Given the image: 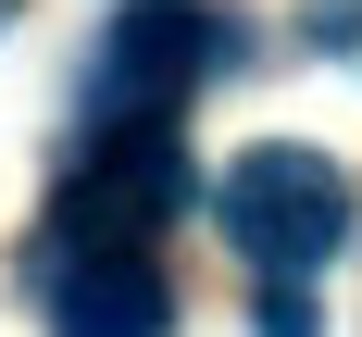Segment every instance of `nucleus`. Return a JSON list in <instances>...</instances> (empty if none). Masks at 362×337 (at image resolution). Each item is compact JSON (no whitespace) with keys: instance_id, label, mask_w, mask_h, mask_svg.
Listing matches in <instances>:
<instances>
[{"instance_id":"1","label":"nucleus","mask_w":362,"mask_h":337,"mask_svg":"<svg viewBox=\"0 0 362 337\" xmlns=\"http://www.w3.org/2000/svg\"><path fill=\"white\" fill-rule=\"evenodd\" d=\"M213 213H225V237H238L262 275H288V288H300V275L350 237V175H337L325 150H300V138H262V150L225 162Z\"/></svg>"},{"instance_id":"2","label":"nucleus","mask_w":362,"mask_h":337,"mask_svg":"<svg viewBox=\"0 0 362 337\" xmlns=\"http://www.w3.org/2000/svg\"><path fill=\"white\" fill-rule=\"evenodd\" d=\"M225 63H238L225 13H200V0H125L112 37L88 50V112L100 125H175V100L200 75H225Z\"/></svg>"},{"instance_id":"3","label":"nucleus","mask_w":362,"mask_h":337,"mask_svg":"<svg viewBox=\"0 0 362 337\" xmlns=\"http://www.w3.org/2000/svg\"><path fill=\"white\" fill-rule=\"evenodd\" d=\"M37 312H50V337H175V288L125 237H50Z\"/></svg>"},{"instance_id":"4","label":"nucleus","mask_w":362,"mask_h":337,"mask_svg":"<svg viewBox=\"0 0 362 337\" xmlns=\"http://www.w3.org/2000/svg\"><path fill=\"white\" fill-rule=\"evenodd\" d=\"M187 213V162L163 125H112V150H88L63 175V225L50 237H125V250H150V225Z\"/></svg>"},{"instance_id":"5","label":"nucleus","mask_w":362,"mask_h":337,"mask_svg":"<svg viewBox=\"0 0 362 337\" xmlns=\"http://www.w3.org/2000/svg\"><path fill=\"white\" fill-rule=\"evenodd\" d=\"M262 337H313V300H300L288 275H262Z\"/></svg>"},{"instance_id":"6","label":"nucleus","mask_w":362,"mask_h":337,"mask_svg":"<svg viewBox=\"0 0 362 337\" xmlns=\"http://www.w3.org/2000/svg\"><path fill=\"white\" fill-rule=\"evenodd\" d=\"M300 25L325 37V50H362V0H300Z\"/></svg>"},{"instance_id":"7","label":"nucleus","mask_w":362,"mask_h":337,"mask_svg":"<svg viewBox=\"0 0 362 337\" xmlns=\"http://www.w3.org/2000/svg\"><path fill=\"white\" fill-rule=\"evenodd\" d=\"M0 25H13V0H0Z\"/></svg>"}]
</instances>
